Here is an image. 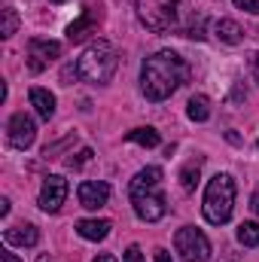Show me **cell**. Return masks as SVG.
<instances>
[{"instance_id":"1","label":"cell","mask_w":259,"mask_h":262,"mask_svg":"<svg viewBox=\"0 0 259 262\" xmlns=\"http://www.w3.org/2000/svg\"><path fill=\"white\" fill-rule=\"evenodd\" d=\"M186 79H189V64L171 49H162V52L149 55L140 67V89H143L146 101L171 98Z\"/></svg>"},{"instance_id":"2","label":"cell","mask_w":259,"mask_h":262,"mask_svg":"<svg viewBox=\"0 0 259 262\" xmlns=\"http://www.w3.org/2000/svg\"><path fill=\"white\" fill-rule=\"evenodd\" d=\"M162 177H165V171L149 165V168L137 171L134 180L128 183L131 207L143 223H159L168 213V201H165V192H162Z\"/></svg>"},{"instance_id":"3","label":"cell","mask_w":259,"mask_h":262,"mask_svg":"<svg viewBox=\"0 0 259 262\" xmlns=\"http://www.w3.org/2000/svg\"><path fill=\"white\" fill-rule=\"evenodd\" d=\"M119 67V52L113 49V43L107 40H95L92 46H85V52L76 58V76L82 82H92V85H107L113 79Z\"/></svg>"},{"instance_id":"4","label":"cell","mask_w":259,"mask_h":262,"mask_svg":"<svg viewBox=\"0 0 259 262\" xmlns=\"http://www.w3.org/2000/svg\"><path fill=\"white\" fill-rule=\"evenodd\" d=\"M204 220L210 226H226L232 220V210H235V180L229 174H217L210 177L207 189H204Z\"/></svg>"},{"instance_id":"5","label":"cell","mask_w":259,"mask_h":262,"mask_svg":"<svg viewBox=\"0 0 259 262\" xmlns=\"http://www.w3.org/2000/svg\"><path fill=\"white\" fill-rule=\"evenodd\" d=\"M137 18L153 34H168L177 28L180 18V0H134Z\"/></svg>"},{"instance_id":"6","label":"cell","mask_w":259,"mask_h":262,"mask_svg":"<svg viewBox=\"0 0 259 262\" xmlns=\"http://www.w3.org/2000/svg\"><path fill=\"white\" fill-rule=\"evenodd\" d=\"M174 247H177V253L186 262H207L210 259V241H207V235H204L201 229H195V226L177 229Z\"/></svg>"},{"instance_id":"7","label":"cell","mask_w":259,"mask_h":262,"mask_svg":"<svg viewBox=\"0 0 259 262\" xmlns=\"http://www.w3.org/2000/svg\"><path fill=\"white\" fill-rule=\"evenodd\" d=\"M55 58H61V43H58V40L34 37V40L28 43V67H31L34 73L46 70L49 61H55Z\"/></svg>"},{"instance_id":"8","label":"cell","mask_w":259,"mask_h":262,"mask_svg":"<svg viewBox=\"0 0 259 262\" xmlns=\"http://www.w3.org/2000/svg\"><path fill=\"white\" fill-rule=\"evenodd\" d=\"M64 201H67V180L61 174H49L43 180V189H40V207L46 213H58Z\"/></svg>"},{"instance_id":"9","label":"cell","mask_w":259,"mask_h":262,"mask_svg":"<svg viewBox=\"0 0 259 262\" xmlns=\"http://www.w3.org/2000/svg\"><path fill=\"white\" fill-rule=\"evenodd\" d=\"M6 131H9V143H12L15 149H28V146L34 143V137H37V122H34L28 113H12Z\"/></svg>"},{"instance_id":"10","label":"cell","mask_w":259,"mask_h":262,"mask_svg":"<svg viewBox=\"0 0 259 262\" xmlns=\"http://www.w3.org/2000/svg\"><path fill=\"white\" fill-rule=\"evenodd\" d=\"M76 195H79V204L85 210H98V207H104L110 201V186L104 180H82Z\"/></svg>"},{"instance_id":"11","label":"cell","mask_w":259,"mask_h":262,"mask_svg":"<svg viewBox=\"0 0 259 262\" xmlns=\"http://www.w3.org/2000/svg\"><path fill=\"white\" fill-rule=\"evenodd\" d=\"M98 21H101V12H98L95 6H85V9H82V15H79L76 21H70V25H67V40H70V43H82L89 34H95V31H98Z\"/></svg>"},{"instance_id":"12","label":"cell","mask_w":259,"mask_h":262,"mask_svg":"<svg viewBox=\"0 0 259 262\" xmlns=\"http://www.w3.org/2000/svg\"><path fill=\"white\" fill-rule=\"evenodd\" d=\"M3 238H6L9 247H34L40 241V229L31 226V223H21V226H9L3 232Z\"/></svg>"},{"instance_id":"13","label":"cell","mask_w":259,"mask_h":262,"mask_svg":"<svg viewBox=\"0 0 259 262\" xmlns=\"http://www.w3.org/2000/svg\"><path fill=\"white\" fill-rule=\"evenodd\" d=\"M28 98H31V107L37 110V116L40 119H52L55 116V95L49 92V89H40V85H34L31 92H28Z\"/></svg>"},{"instance_id":"14","label":"cell","mask_w":259,"mask_h":262,"mask_svg":"<svg viewBox=\"0 0 259 262\" xmlns=\"http://www.w3.org/2000/svg\"><path fill=\"white\" fill-rule=\"evenodd\" d=\"M73 229H76V235L85 238V241H104L113 226H110V220H79Z\"/></svg>"},{"instance_id":"15","label":"cell","mask_w":259,"mask_h":262,"mask_svg":"<svg viewBox=\"0 0 259 262\" xmlns=\"http://www.w3.org/2000/svg\"><path fill=\"white\" fill-rule=\"evenodd\" d=\"M213 34H217V40H220V43H229V46H238V43L244 40L241 25H238V21H232V18H220V21H213Z\"/></svg>"},{"instance_id":"16","label":"cell","mask_w":259,"mask_h":262,"mask_svg":"<svg viewBox=\"0 0 259 262\" xmlns=\"http://www.w3.org/2000/svg\"><path fill=\"white\" fill-rule=\"evenodd\" d=\"M186 116H189L192 122H207V119H210V101H207L204 95H192L189 104H186Z\"/></svg>"},{"instance_id":"17","label":"cell","mask_w":259,"mask_h":262,"mask_svg":"<svg viewBox=\"0 0 259 262\" xmlns=\"http://www.w3.org/2000/svg\"><path fill=\"white\" fill-rule=\"evenodd\" d=\"M125 140H128V143H140V146H149V149L162 143V137H159L156 128H134V131L125 134Z\"/></svg>"},{"instance_id":"18","label":"cell","mask_w":259,"mask_h":262,"mask_svg":"<svg viewBox=\"0 0 259 262\" xmlns=\"http://www.w3.org/2000/svg\"><path fill=\"white\" fill-rule=\"evenodd\" d=\"M198 174H201V159H192V162L180 171V186H183L186 192H195V186H198Z\"/></svg>"},{"instance_id":"19","label":"cell","mask_w":259,"mask_h":262,"mask_svg":"<svg viewBox=\"0 0 259 262\" xmlns=\"http://www.w3.org/2000/svg\"><path fill=\"white\" fill-rule=\"evenodd\" d=\"M235 238L244 247H259V223H241L238 232H235Z\"/></svg>"},{"instance_id":"20","label":"cell","mask_w":259,"mask_h":262,"mask_svg":"<svg viewBox=\"0 0 259 262\" xmlns=\"http://www.w3.org/2000/svg\"><path fill=\"white\" fill-rule=\"evenodd\" d=\"M15 31H18V12H15L12 6H6V9H3V25H0V37L9 40Z\"/></svg>"},{"instance_id":"21","label":"cell","mask_w":259,"mask_h":262,"mask_svg":"<svg viewBox=\"0 0 259 262\" xmlns=\"http://www.w3.org/2000/svg\"><path fill=\"white\" fill-rule=\"evenodd\" d=\"M92 156H95V152H92L89 146H82V149H79L76 156L70 152V159H67V168H73V171H76V168H82V165H89V162H92Z\"/></svg>"},{"instance_id":"22","label":"cell","mask_w":259,"mask_h":262,"mask_svg":"<svg viewBox=\"0 0 259 262\" xmlns=\"http://www.w3.org/2000/svg\"><path fill=\"white\" fill-rule=\"evenodd\" d=\"M238 9H244V12H250V15H259V0H232Z\"/></svg>"},{"instance_id":"23","label":"cell","mask_w":259,"mask_h":262,"mask_svg":"<svg viewBox=\"0 0 259 262\" xmlns=\"http://www.w3.org/2000/svg\"><path fill=\"white\" fill-rule=\"evenodd\" d=\"M125 262H146L143 259V250H140L137 244H131L128 250H125Z\"/></svg>"},{"instance_id":"24","label":"cell","mask_w":259,"mask_h":262,"mask_svg":"<svg viewBox=\"0 0 259 262\" xmlns=\"http://www.w3.org/2000/svg\"><path fill=\"white\" fill-rule=\"evenodd\" d=\"M186 37H192V40H204V21H201V18L189 28V34H186Z\"/></svg>"},{"instance_id":"25","label":"cell","mask_w":259,"mask_h":262,"mask_svg":"<svg viewBox=\"0 0 259 262\" xmlns=\"http://www.w3.org/2000/svg\"><path fill=\"white\" fill-rule=\"evenodd\" d=\"M153 259H156V262H171V253H168L165 247H159V250L153 253Z\"/></svg>"},{"instance_id":"26","label":"cell","mask_w":259,"mask_h":262,"mask_svg":"<svg viewBox=\"0 0 259 262\" xmlns=\"http://www.w3.org/2000/svg\"><path fill=\"white\" fill-rule=\"evenodd\" d=\"M92 262H119V259H116V256H113V253H101V256H98V259H92Z\"/></svg>"},{"instance_id":"27","label":"cell","mask_w":259,"mask_h":262,"mask_svg":"<svg viewBox=\"0 0 259 262\" xmlns=\"http://www.w3.org/2000/svg\"><path fill=\"white\" fill-rule=\"evenodd\" d=\"M9 213V198H0V216H6Z\"/></svg>"},{"instance_id":"28","label":"cell","mask_w":259,"mask_h":262,"mask_svg":"<svg viewBox=\"0 0 259 262\" xmlns=\"http://www.w3.org/2000/svg\"><path fill=\"white\" fill-rule=\"evenodd\" d=\"M250 210H253V213L259 216V192H256L253 198H250Z\"/></svg>"},{"instance_id":"29","label":"cell","mask_w":259,"mask_h":262,"mask_svg":"<svg viewBox=\"0 0 259 262\" xmlns=\"http://www.w3.org/2000/svg\"><path fill=\"white\" fill-rule=\"evenodd\" d=\"M3 262H21V259H18L15 253H9V250H6V253H3Z\"/></svg>"},{"instance_id":"30","label":"cell","mask_w":259,"mask_h":262,"mask_svg":"<svg viewBox=\"0 0 259 262\" xmlns=\"http://www.w3.org/2000/svg\"><path fill=\"white\" fill-rule=\"evenodd\" d=\"M253 73H256V79H259V52L253 55Z\"/></svg>"},{"instance_id":"31","label":"cell","mask_w":259,"mask_h":262,"mask_svg":"<svg viewBox=\"0 0 259 262\" xmlns=\"http://www.w3.org/2000/svg\"><path fill=\"white\" fill-rule=\"evenodd\" d=\"M37 262H49V256H40V259H37Z\"/></svg>"},{"instance_id":"32","label":"cell","mask_w":259,"mask_h":262,"mask_svg":"<svg viewBox=\"0 0 259 262\" xmlns=\"http://www.w3.org/2000/svg\"><path fill=\"white\" fill-rule=\"evenodd\" d=\"M52 3H64V0H52Z\"/></svg>"},{"instance_id":"33","label":"cell","mask_w":259,"mask_h":262,"mask_svg":"<svg viewBox=\"0 0 259 262\" xmlns=\"http://www.w3.org/2000/svg\"><path fill=\"white\" fill-rule=\"evenodd\" d=\"M256 146H259V143H256Z\"/></svg>"}]
</instances>
